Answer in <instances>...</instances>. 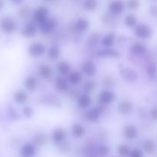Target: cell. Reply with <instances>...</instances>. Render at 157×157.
<instances>
[{"label":"cell","instance_id":"6da1fadb","mask_svg":"<svg viewBox=\"0 0 157 157\" xmlns=\"http://www.w3.org/2000/svg\"><path fill=\"white\" fill-rule=\"evenodd\" d=\"M104 111V107L99 105L95 106L92 108L88 109L84 113V118L88 123H96L101 119Z\"/></svg>","mask_w":157,"mask_h":157},{"label":"cell","instance_id":"7a4b0ae2","mask_svg":"<svg viewBox=\"0 0 157 157\" xmlns=\"http://www.w3.org/2000/svg\"><path fill=\"white\" fill-rule=\"evenodd\" d=\"M0 29L6 35H12L17 30L16 21L10 16L3 17L0 20Z\"/></svg>","mask_w":157,"mask_h":157},{"label":"cell","instance_id":"3957f363","mask_svg":"<svg viewBox=\"0 0 157 157\" xmlns=\"http://www.w3.org/2000/svg\"><path fill=\"white\" fill-rule=\"evenodd\" d=\"M47 52V48L45 44L40 41L32 42L28 46L27 52L29 55L32 58H38L43 56Z\"/></svg>","mask_w":157,"mask_h":157},{"label":"cell","instance_id":"277c9868","mask_svg":"<svg viewBox=\"0 0 157 157\" xmlns=\"http://www.w3.org/2000/svg\"><path fill=\"white\" fill-rule=\"evenodd\" d=\"M116 94L110 89H104L100 92L98 95V104L105 107L106 106L111 104L116 99Z\"/></svg>","mask_w":157,"mask_h":157},{"label":"cell","instance_id":"5b68a950","mask_svg":"<svg viewBox=\"0 0 157 157\" xmlns=\"http://www.w3.org/2000/svg\"><path fill=\"white\" fill-rule=\"evenodd\" d=\"M134 35L141 39H148L153 35V29L150 25L146 24L137 25L135 27Z\"/></svg>","mask_w":157,"mask_h":157},{"label":"cell","instance_id":"8992f818","mask_svg":"<svg viewBox=\"0 0 157 157\" xmlns=\"http://www.w3.org/2000/svg\"><path fill=\"white\" fill-rule=\"evenodd\" d=\"M66 138H67V132L63 127H56L52 130L51 139L53 144L61 145L65 142Z\"/></svg>","mask_w":157,"mask_h":157},{"label":"cell","instance_id":"52a82bcc","mask_svg":"<svg viewBox=\"0 0 157 157\" xmlns=\"http://www.w3.org/2000/svg\"><path fill=\"white\" fill-rule=\"evenodd\" d=\"M49 11L44 6H41L38 7L36 10L35 11L33 15V19L34 22L38 25L41 24L44 21H45L48 18H49Z\"/></svg>","mask_w":157,"mask_h":157},{"label":"cell","instance_id":"ba28073f","mask_svg":"<svg viewBox=\"0 0 157 157\" xmlns=\"http://www.w3.org/2000/svg\"><path fill=\"white\" fill-rule=\"evenodd\" d=\"M37 33H38V25L34 21L26 23L21 31V35L27 38H34Z\"/></svg>","mask_w":157,"mask_h":157},{"label":"cell","instance_id":"9c48e42d","mask_svg":"<svg viewBox=\"0 0 157 157\" xmlns=\"http://www.w3.org/2000/svg\"><path fill=\"white\" fill-rule=\"evenodd\" d=\"M80 71L83 74V75L92 77L96 74L97 66L94 61H90V60H87L81 64Z\"/></svg>","mask_w":157,"mask_h":157},{"label":"cell","instance_id":"30bf717a","mask_svg":"<svg viewBox=\"0 0 157 157\" xmlns=\"http://www.w3.org/2000/svg\"><path fill=\"white\" fill-rule=\"evenodd\" d=\"M57 26V21L53 18H48L45 21L38 25V27L40 32L44 35L51 34L55 29Z\"/></svg>","mask_w":157,"mask_h":157},{"label":"cell","instance_id":"8fae6325","mask_svg":"<svg viewBox=\"0 0 157 157\" xmlns=\"http://www.w3.org/2000/svg\"><path fill=\"white\" fill-rule=\"evenodd\" d=\"M70 85L67 78L63 76H58L55 80V87L61 93H67L70 90Z\"/></svg>","mask_w":157,"mask_h":157},{"label":"cell","instance_id":"7c38bea8","mask_svg":"<svg viewBox=\"0 0 157 157\" xmlns=\"http://www.w3.org/2000/svg\"><path fill=\"white\" fill-rule=\"evenodd\" d=\"M90 27V22L84 18H79L76 20L73 25V30L78 34H82L87 32Z\"/></svg>","mask_w":157,"mask_h":157},{"label":"cell","instance_id":"4fadbf2b","mask_svg":"<svg viewBox=\"0 0 157 157\" xmlns=\"http://www.w3.org/2000/svg\"><path fill=\"white\" fill-rule=\"evenodd\" d=\"M36 152L37 147L32 143H26L20 149V155L21 157H33L36 154Z\"/></svg>","mask_w":157,"mask_h":157},{"label":"cell","instance_id":"5bb4252c","mask_svg":"<svg viewBox=\"0 0 157 157\" xmlns=\"http://www.w3.org/2000/svg\"><path fill=\"white\" fill-rule=\"evenodd\" d=\"M92 104V98L90 94L82 93L77 98V104L78 107L82 110H87L89 109Z\"/></svg>","mask_w":157,"mask_h":157},{"label":"cell","instance_id":"9a60e30c","mask_svg":"<svg viewBox=\"0 0 157 157\" xmlns=\"http://www.w3.org/2000/svg\"><path fill=\"white\" fill-rule=\"evenodd\" d=\"M38 74L43 80H49L53 76V69L49 64H41L38 67Z\"/></svg>","mask_w":157,"mask_h":157},{"label":"cell","instance_id":"2e32d148","mask_svg":"<svg viewBox=\"0 0 157 157\" xmlns=\"http://www.w3.org/2000/svg\"><path fill=\"white\" fill-rule=\"evenodd\" d=\"M125 9V5L121 0H113L108 5V10L112 15H119Z\"/></svg>","mask_w":157,"mask_h":157},{"label":"cell","instance_id":"e0dca14e","mask_svg":"<svg viewBox=\"0 0 157 157\" xmlns=\"http://www.w3.org/2000/svg\"><path fill=\"white\" fill-rule=\"evenodd\" d=\"M38 86V78L34 75H29L24 80V87L27 91L34 92Z\"/></svg>","mask_w":157,"mask_h":157},{"label":"cell","instance_id":"ac0fdd59","mask_svg":"<svg viewBox=\"0 0 157 157\" xmlns=\"http://www.w3.org/2000/svg\"><path fill=\"white\" fill-rule=\"evenodd\" d=\"M116 34L113 32H108L103 36L101 40V44L104 48H111L116 42Z\"/></svg>","mask_w":157,"mask_h":157},{"label":"cell","instance_id":"d6986e66","mask_svg":"<svg viewBox=\"0 0 157 157\" xmlns=\"http://www.w3.org/2000/svg\"><path fill=\"white\" fill-rule=\"evenodd\" d=\"M123 135L128 140H133L136 139L138 135V130L133 124H127L124 127Z\"/></svg>","mask_w":157,"mask_h":157},{"label":"cell","instance_id":"ffe728a7","mask_svg":"<svg viewBox=\"0 0 157 157\" xmlns=\"http://www.w3.org/2000/svg\"><path fill=\"white\" fill-rule=\"evenodd\" d=\"M71 133L76 139L83 137L86 133V128L80 123H74L71 127Z\"/></svg>","mask_w":157,"mask_h":157},{"label":"cell","instance_id":"44dd1931","mask_svg":"<svg viewBox=\"0 0 157 157\" xmlns=\"http://www.w3.org/2000/svg\"><path fill=\"white\" fill-rule=\"evenodd\" d=\"M133 109V104L128 100H123L117 104V110L121 114L128 115Z\"/></svg>","mask_w":157,"mask_h":157},{"label":"cell","instance_id":"7402d4cb","mask_svg":"<svg viewBox=\"0 0 157 157\" xmlns=\"http://www.w3.org/2000/svg\"><path fill=\"white\" fill-rule=\"evenodd\" d=\"M83 74L80 71H71L67 75V81L71 85L78 86L83 81Z\"/></svg>","mask_w":157,"mask_h":157},{"label":"cell","instance_id":"603a6c76","mask_svg":"<svg viewBox=\"0 0 157 157\" xmlns=\"http://www.w3.org/2000/svg\"><path fill=\"white\" fill-rule=\"evenodd\" d=\"M57 71L60 76H67L71 72V65L66 61H61L57 64Z\"/></svg>","mask_w":157,"mask_h":157},{"label":"cell","instance_id":"cb8c5ba5","mask_svg":"<svg viewBox=\"0 0 157 157\" xmlns=\"http://www.w3.org/2000/svg\"><path fill=\"white\" fill-rule=\"evenodd\" d=\"M47 56L52 61H56L61 55V48L58 44H52L47 48Z\"/></svg>","mask_w":157,"mask_h":157},{"label":"cell","instance_id":"d4e9b609","mask_svg":"<svg viewBox=\"0 0 157 157\" xmlns=\"http://www.w3.org/2000/svg\"><path fill=\"white\" fill-rule=\"evenodd\" d=\"M28 92L24 90H17L13 94V100L16 104H24L29 100Z\"/></svg>","mask_w":157,"mask_h":157},{"label":"cell","instance_id":"484cf974","mask_svg":"<svg viewBox=\"0 0 157 157\" xmlns=\"http://www.w3.org/2000/svg\"><path fill=\"white\" fill-rule=\"evenodd\" d=\"M97 56L101 58H114L119 56L117 51L113 48H102L97 54Z\"/></svg>","mask_w":157,"mask_h":157},{"label":"cell","instance_id":"4316f807","mask_svg":"<svg viewBox=\"0 0 157 157\" xmlns=\"http://www.w3.org/2000/svg\"><path fill=\"white\" fill-rule=\"evenodd\" d=\"M147 46L142 43H134L130 47V52L135 55H143L147 52Z\"/></svg>","mask_w":157,"mask_h":157},{"label":"cell","instance_id":"83f0119b","mask_svg":"<svg viewBox=\"0 0 157 157\" xmlns=\"http://www.w3.org/2000/svg\"><path fill=\"white\" fill-rule=\"evenodd\" d=\"M122 75L124 79L130 82H134L137 80V75L134 71L131 70L130 68H124L122 71Z\"/></svg>","mask_w":157,"mask_h":157},{"label":"cell","instance_id":"f1b7e54d","mask_svg":"<svg viewBox=\"0 0 157 157\" xmlns=\"http://www.w3.org/2000/svg\"><path fill=\"white\" fill-rule=\"evenodd\" d=\"M143 148L147 154H152L156 150V144L151 140H147L143 144Z\"/></svg>","mask_w":157,"mask_h":157},{"label":"cell","instance_id":"f546056e","mask_svg":"<svg viewBox=\"0 0 157 157\" xmlns=\"http://www.w3.org/2000/svg\"><path fill=\"white\" fill-rule=\"evenodd\" d=\"M97 87V83L93 80H88L83 85V91L84 93L90 94Z\"/></svg>","mask_w":157,"mask_h":157},{"label":"cell","instance_id":"4dcf8cb0","mask_svg":"<svg viewBox=\"0 0 157 157\" xmlns=\"http://www.w3.org/2000/svg\"><path fill=\"white\" fill-rule=\"evenodd\" d=\"M32 144H35L36 147L38 146H43L47 143V136L44 133H38L35 134L32 139Z\"/></svg>","mask_w":157,"mask_h":157},{"label":"cell","instance_id":"1f68e13d","mask_svg":"<svg viewBox=\"0 0 157 157\" xmlns=\"http://www.w3.org/2000/svg\"><path fill=\"white\" fill-rule=\"evenodd\" d=\"M124 22L125 25L128 28H135L137 25V18L134 15H127L124 18Z\"/></svg>","mask_w":157,"mask_h":157},{"label":"cell","instance_id":"d6a6232c","mask_svg":"<svg viewBox=\"0 0 157 157\" xmlns=\"http://www.w3.org/2000/svg\"><path fill=\"white\" fill-rule=\"evenodd\" d=\"M147 75L150 79L156 80L157 78V64L155 63H150L147 67Z\"/></svg>","mask_w":157,"mask_h":157},{"label":"cell","instance_id":"836d02e7","mask_svg":"<svg viewBox=\"0 0 157 157\" xmlns=\"http://www.w3.org/2000/svg\"><path fill=\"white\" fill-rule=\"evenodd\" d=\"M117 153L120 155V156L125 157V156H129L130 155V151H131V148L129 145L126 144H120L117 147Z\"/></svg>","mask_w":157,"mask_h":157},{"label":"cell","instance_id":"e575fe53","mask_svg":"<svg viewBox=\"0 0 157 157\" xmlns=\"http://www.w3.org/2000/svg\"><path fill=\"white\" fill-rule=\"evenodd\" d=\"M83 7L88 12H93L98 7V1L97 0H84Z\"/></svg>","mask_w":157,"mask_h":157},{"label":"cell","instance_id":"d590c367","mask_svg":"<svg viewBox=\"0 0 157 157\" xmlns=\"http://www.w3.org/2000/svg\"><path fill=\"white\" fill-rule=\"evenodd\" d=\"M22 113L25 117H32L34 114V110L31 107L26 106V107H24L22 108Z\"/></svg>","mask_w":157,"mask_h":157},{"label":"cell","instance_id":"8d00e7d4","mask_svg":"<svg viewBox=\"0 0 157 157\" xmlns=\"http://www.w3.org/2000/svg\"><path fill=\"white\" fill-rule=\"evenodd\" d=\"M127 6L130 9H137L140 6L139 0H128L127 1Z\"/></svg>","mask_w":157,"mask_h":157},{"label":"cell","instance_id":"74e56055","mask_svg":"<svg viewBox=\"0 0 157 157\" xmlns=\"http://www.w3.org/2000/svg\"><path fill=\"white\" fill-rule=\"evenodd\" d=\"M98 152H99L98 153H99L101 156H107V155H108L109 152H110V148H109L107 146L103 145L100 147L99 150H98Z\"/></svg>","mask_w":157,"mask_h":157},{"label":"cell","instance_id":"f35d334b","mask_svg":"<svg viewBox=\"0 0 157 157\" xmlns=\"http://www.w3.org/2000/svg\"><path fill=\"white\" fill-rule=\"evenodd\" d=\"M129 156L130 157H144V156H143L142 151L137 148H135V149H133V150H131Z\"/></svg>","mask_w":157,"mask_h":157},{"label":"cell","instance_id":"ab89813d","mask_svg":"<svg viewBox=\"0 0 157 157\" xmlns=\"http://www.w3.org/2000/svg\"><path fill=\"white\" fill-rule=\"evenodd\" d=\"M104 84H105V86H107V87H111L112 86H113V80L111 79V78H104Z\"/></svg>","mask_w":157,"mask_h":157},{"label":"cell","instance_id":"60d3db41","mask_svg":"<svg viewBox=\"0 0 157 157\" xmlns=\"http://www.w3.org/2000/svg\"><path fill=\"white\" fill-rule=\"evenodd\" d=\"M150 116L154 121H157V107H153L150 110Z\"/></svg>","mask_w":157,"mask_h":157},{"label":"cell","instance_id":"b9f144b4","mask_svg":"<svg viewBox=\"0 0 157 157\" xmlns=\"http://www.w3.org/2000/svg\"><path fill=\"white\" fill-rule=\"evenodd\" d=\"M150 12L153 16H157V6H151L150 7Z\"/></svg>","mask_w":157,"mask_h":157},{"label":"cell","instance_id":"7bdbcfd3","mask_svg":"<svg viewBox=\"0 0 157 157\" xmlns=\"http://www.w3.org/2000/svg\"><path fill=\"white\" fill-rule=\"evenodd\" d=\"M12 1L13 2L15 3V4L18 5V4H20V3H21L22 0H12Z\"/></svg>","mask_w":157,"mask_h":157},{"label":"cell","instance_id":"ee69618b","mask_svg":"<svg viewBox=\"0 0 157 157\" xmlns=\"http://www.w3.org/2000/svg\"><path fill=\"white\" fill-rule=\"evenodd\" d=\"M4 6V3H3L2 0H0V9H2Z\"/></svg>","mask_w":157,"mask_h":157},{"label":"cell","instance_id":"f6af8a7d","mask_svg":"<svg viewBox=\"0 0 157 157\" xmlns=\"http://www.w3.org/2000/svg\"><path fill=\"white\" fill-rule=\"evenodd\" d=\"M46 1H54V0H46Z\"/></svg>","mask_w":157,"mask_h":157}]
</instances>
